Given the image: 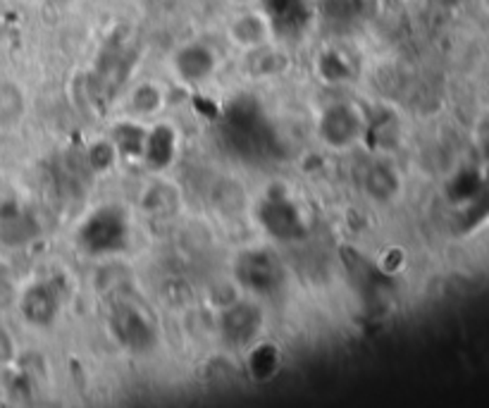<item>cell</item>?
<instances>
[{
    "label": "cell",
    "mask_w": 489,
    "mask_h": 408,
    "mask_svg": "<svg viewBox=\"0 0 489 408\" xmlns=\"http://www.w3.org/2000/svg\"><path fill=\"white\" fill-rule=\"evenodd\" d=\"M227 34L229 41L235 43L236 48H242L244 53H248V50L268 46L272 31H270L265 14L255 13V10H246V13L236 14L235 20L229 21Z\"/></svg>",
    "instance_id": "obj_1"
}]
</instances>
